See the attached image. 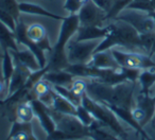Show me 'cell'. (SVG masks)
<instances>
[{
    "instance_id": "obj_1",
    "label": "cell",
    "mask_w": 155,
    "mask_h": 140,
    "mask_svg": "<svg viewBox=\"0 0 155 140\" xmlns=\"http://www.w3.org/2000/svg\"><path fill=\"white\" fill-rule=\"evenodd\" d=\"M136 83L124 81L116 85H106L96 80H91L87 82L86 93L91 99L106 106L133 109L135 106L134 93Z\"/></svg>"
},
{
    "instance_id": "obj_2",
    "label": "cell",
    "mask_w": 155,
    "mask_h": 140,
    "mask_svg": "<svg viewBox=\"0 0 155 140\" xmlns=\"http://www.w3.org/2000/svg\"><path fill=\"white\" fill-rule=\"evenodd\" d=\"M106 26L108 27V34L100 41L99 46L95 50V53L112 49L116 46L123 47L133 52H137V50L143 51L139 33L131 24L122 20L114 19V21Z\"/></svg>"
},
{
    "instance_id": "obj_3",
    "label": "cell",
    "mask_w": 155,
    "mask_h": 140,
    "mask_svg": "<svg viewBox=\"0 0 155 140\" xmlns=\"http://www.w3.org/2000/svg\"><path fill=\"white\" fill-rule=\"evenodd\" d=\"M80 27L78 15H69L64 18L61 27L58 39L52 50L50 51V57L47 63L48 71H56V70H64L69 66L67 60L66 47L71 37L77 33Z\"/></svg>"
},
{
    "instance_id": "obj_4",
    "label": "cell",
    "mask_w": 155,
    "mask_h": 140,
    "mask_svg": "<svg viewBox=\"0 0 155 140\" xmlns=\"http://www.w3.org/2000/svg\"><path fill=\"white\" fill-rule=\"evenodd\" d=\"M49 112L55 123V131L47 136L46 140H80L91 138V129L75 116L66 115L49 107Z\"/></svg>"
},
{
    "instance_id": "obj_5",
    "label": "cell",
    "mask_w": 155,
    "mask_h": 140,
    "mask_svg": "<svg viewBox=\"0 0 155 140\" xmlns=\"http://www.w3.org/2000/svg\"><path fill=\"white\" fill-rule=\"evenodd\" d=\"M82 105L91 112L94 118L103 123L104 125H106L117 137H119L121 140H129L127 132L119 122L118 117L107 106L91 99L86 93L82 97Z\"/></svg>"
},
{
    "instance_id": "obj_6",
    "label": "cell",
    "mask_w": 155,
    "mask_h": 140,
    "mask_svg": "<svg viewBox=\"0 0 155 140\" xmlns=\"http://www.w3.org/2000/svg\"><path fill=\"white\" fill-rule=\"evenodd\" d=\"M101 41L102 39L78 41L70 39L66 47L69 64H88Z\"/></svg>"
},
{
    "instance_id": "obj_7",
    "label": "cell",
    "mask_w": 155,
    "mask_h": 140,
    "mask_svg": "<svg viewBox=\"0 0 155 140\" xmlns=\"http://www.w3.org/2000/svg\"><path fill=\"white\" fill-rule=\"evenodd\" d=\"M112 53L114 55L118 65L123 68L138 69V70H146V69H154L155 62L150 55H146L139 52H124L121 50L112 48Z\"/></svg>"
},
{
    "instance_id": "obj_8",
    "label": "cell",
    "mask_w": 155,
    "mask_h": 140,
    "mask_svg": "<svg viewBox=\"0 0 155 140\" xmlns=\"http://www.w3.org/2000/svg\"><path fill=\"white\" fill-rule=\"evenodd\" d=\"M116 20H122L131 24L139 34L150 33L155 31V24L150 13L136 11V10L124 9L115 18Z\"/></svg>"
},
{
    "instance_id": "obj_9",
    "label": "cell",
    "mask_w": 155,
    "mask_h": 140,
    "mask_svg": "<svg viewBox=\"0 0 155 140\" xmlns=\"http://www.w3.org/2000/svg\"><path fill=\"white\" fill-rule=\"evenodd\" d=\"M132 115L142 127L151 122L155 116V101L153 97L139 93L135 100V106L132 109Z\"/></svg>"
},
{
    "instance_id": "obj_10",
    "label": "cell",
    "mask_w": 155,
    "mask_h": 140,
    "mask_svg": "<svg viewBox=\"0 0 155 140\" xmlns=\"http://www.w3.org/2000/svg\"><path fill=\"white\" fill-rule=\"evenodd\" d=\"M77 15L80 26L102 27L103 22L106 21V13L97 7L91 0L80 10Z\"/></svg>"
},
{
    "instance_id": "obj_11",
    "label": "cell",
    "mask_w": 155,
    "mask_h": 140,
    "mask_svg": "<svg viewBox=\"0 0 155 140\" xmlns=\"http://www.w3.org/2000/svg\"><path fill=\"white\" fill-rule=\"evenodd\" d=\"M14 34H15L16 41L24 45L30 51H32L34 55L36 56L41 68H45L48 63V60L46 58L45 55V51L39 46H37L36 44L28 38V36H27V26H25V24H22V22H17Z\"/></svg>"
},
{
    "instance_id": "obj_12",
    "label": "cell",
    "mask_w": 155,
    "mask_h": 140,
    "mask_svg": "<svg viewBox=\"0 0 155 140\" xmlns=\"http://www.w3.org/2000/svg\"><path fill=\"white\" fill-rule=\"evenodd\" d=\"M30 103L33 107V112H34L35 117L38 119L39 123H41L44 131L46 132L47 136L51 135L55 131L56 127H55V123H54L53 119H52L51 115H50L49 107L44 105L38 99L31 100Z\"/></svg>"
},
{
    "instance_id": "obj_13",
    "label": "cell",
    "mask_w": 155,
    "mask_h": 140,
    "mask_svg": "<svg viewBox=\"0 0 155 140\" xmlns=\"http://www.w3.org/2000/svg\"><path fill=\"white\" fill-rule=\"evenodd\" d=\"M14 65H15V69H14V72L12 74V78L10 80L9 88H8V93L9 96L14 93L15 91H17L19 88H21L26 82L28 81L29 77L31 76L33 71H31L30 69L24 65L21 62L17 60V58H14Z\"/></svg>"
},
{
    "instance_id": "obj_14",
    "label": "cell",
    "mask_w": 155,
    "mask_h": 140,
    "mask_svg": "<svg viewBox=\"0 0 155 140\" xmlns=\"http://www.w3.org/2000/svg\"><path fill=\"white\" fill-rule=\"evenodd\" d=\"M27 36L30 41L39 46L44 51L47 50L50 52L52 50L49 44L47 30L41 24H31L27 26Z\"/></svg>"
},
{
    "instance_id": "obj_15",
    "label": "cell",
    "mask_w": 155,
    "mask_h": 140,
    "mask_svg": "<svg viewBox=\"0 0 155 140\" xmlns=\"http://www.w3.org/2000/svg\"><path fill=\"white\" fill-rule=\"evenodd\" d=\"M5 140H37L33 133V127L31 123L14 121L10 134Z\"/></svg>"
},
{
    "instance_id": "obj_16",
    "label": "cell",
    "mask_w": 155,
    "mask_h": 140,
    "mask_svg": "<svg viewBox=\"0 0 155 140\" xmlns=\"http://www.w3.org/2000/svg\"><path fill=\"white\" fill-rule=\"evenodd\" d=\"M108 34V27H98V26H80L77 31L75 41H96L103 39Z\"/></svg>"
},
{
    "instance_id": "obj_17",
    "label": "cell",
    "mask_w": 155,
    "mask_h": 140,
    "mask_svg": "<svg viewBox=\"0 0 155 140\" xmlns=\"http://www.w3.org/2000/svg\"><path fill=\"white\" fill-rule=\"evenodd\" d=\"M89 66L96 67V68L102 69H118L120 66L116 62L114 55L112 53V50L108 49L105 51L96 52L94 53L91 62L88 63Z\"/></svg>"
},
{
    "instance_id": "obj_18",
    "label": "cell",
    "mask_w": 155,
    "mask_h": 140,
    "mask_svg": "<svg viewBox=\"0 0 155 140\" xmlns=\"http://www.w3.org/2000/svg\"><path fill=\"white\" fill-rule=\"evenodd\" d=\"M44 80L48 81L52 86H66L69 87L74 81L75 77L67 70H56V71H47L43 77Z\"/></svg>"
},
{
    "instance_id": "obj_19",
    "label": "cell",
    "mask_w": 155,
    "mask_h": 140,
    "mask_svg": "<svg viewBox=\"0 0 155 140\" xmlns=\"http://www.w3.org/2000/svg\"><path fill=\"white\" fill-rule=\"evenodd\" d=\"M88 127L91 129V138L93 140H121L106 125L97 119H95V121Z\"/></svg>"
},
{
    "instance_id": "obj_20",
    "label": "cell",
    "mask_w": 155,
    "mask_h": 140,
    "mask_svg": "<svg viewBox=\"0 0 155 140\" xmlns=\"http://www.w3.org/2000/svg\"><path fill=\"white\" fill-rule=\"evenodd\" d=\"M19 11L20 13L24 14H30V15H37L41 16V17H47L52 18L55 20H64L65 17L56 14L52 13L50 11H47L45 8L41 7L38 5H34V3H29V2H22L19 3Z\"/></svg>"
},
{
    "instance_id": "obj_21",
    "label": "cell",
    "mask_w": 155,
    "mask_h": 140,
    "mask_svg": "<svg viewBox=\"0 0 155 140\" xmlns=\"http://www.w3.org/2000/svg\"><path fill=\"white\" fill-rule=\"evenodd\" d=\"M10 52H11L12 56H13L14 58H17L19 62H21L24 65H26L31 71L34 72V71L39 70V69H41L38 64V60H37L36 56H35L34 53H33L32 51H30L29 49L22 50V51H19V50H17V51L10 50Z\"/></svg>"
},
{
    "instance_id": "obj_22",
    "label": "cell",
    "mask_w": 155,
    "mask_h": 140,
    "mask_svg": "<svg viewBox=\"0 0 155 140\" xmlns=\"http://www.w3.org/2000/svg\"><path fill=\"white\" fill-rule=\"evenodd\" d=\"M0 47H1L2 51L9 49L14 50V51L19 50L17 48L14 32L1 21H0Z\"/></svg>"
},
{
    "instance_id": "obj_23",
    "label": "cell",
    "mask_w": 155,
    "mask_h": 140,
    "mask_svg": "<svg viewBox=\"0 0 155 140\" xmlns=\"http://www.w3.org/2000/svg\"><path fill=\"white\" fill-rule=\"evenodd\" d=\"M51 108H53L54 110L58 112H62V114L72 115V116L77 117V106L56 93L54 96L53 104H52Z\"/></svg>"
},
{
    "instance_id": "obj_24",
    "label": "cell",
    "mask_w": 155,
    "mask_h": 140,
    "mask_svg": "<svg viewBox=\"0 0 155 140\" xmlns=\"http://www.w3.org/2000/svg\"><path fill=\"white\" fill-rule=\"evenodd\" d=\"M138 82L140 84V93L143 95H150V90L155 84V68L141 70L138 78Z\"/></svg>"
},
{
    "instance_id": "obj_25",
    "label": "cell",
    "mask_w": 155,
    "mask_h": 140,
    "mask_svg": "<svg viewBox=\"0 0 155 140\" xmlns=\"http://www.w3.org/2000/svg\"><path fill=\"white\" fill-rule=\"evenodd\" d=\"M3 52V57H2V65H1V69H2V77L5 80V86L9 88L10 80L12 78V74L15 69V65H14L13 56H12L11 52L9 50H5Z\"/></svg>"
},
{
    "instance_id": "obj_26",
    "label": "cell",
    "mask_w": 155,
    "mask_h": 140,
    "mask_svg": "<svg viewBox=\"0 0 155 140\" xmlns=\"http://www.w3.org/2000/svg\"><path fill=\"white\" fill-rule=\"evenodd\" d=\"M15 117L21 122L31 123L33 118L35 117L34 112H33V107L31 105L30 101H25L20 102L16 105L15 109Z\"/></svg>"
},
{
    "instance_id": "obj_27",
    "label": "cell",
    "mask_w": 155,
    "mask_h": 140,
    "mask_svg": "<svg viewBox=\"0 0 155 140\" xmlns=\"http://www.w3.org/2000/svg\"><path fill=\"white\" fill-rule=\"evenodd\" d=\"M52 88L54 89L56 93H58L60 96H62L63 98H65L66 100H68L69 102H71L72 104H74L75 106H79L82 104V98L81 97H78L75 93H73L71 91V89L69 87L66 86H52Z\"/></svg>"
},
{
    "instance_id": "obj_28",
    "label": "cell",
    "mask_w": 155,
    "mask_h": 140,
    "mask_svg": "<svg viewBox=\"0 0 155 140\" xmlns=\"http://www.w3.org/2000/svg\"><path fill=\"white\" fill-rule=\"evenodd\" d=\"M91 0H65L64 8L65 11L68 12L70 15H75L80 12V10L84 7L85 5L89 2Z\"/></svg>"
},
{
    "instance_id": "obj_29",
    "label": "cell",
    "mask_w": 155,
    "mask_h": 140,
    "mask_svg": "<svg viewBox=\"0 0 155 140\" xmlns=\"http://www.w3.org/2000/svg\"><path fill=\"white\" fill-rule=\"evenodd\" d=\"M0 9L9 12L15 18L16 21L18 22L20 11H19V5L16 2V0H0Z\"/></svg>"
},
{
    "instance_id": "obj_30",
    "label": "cell",
    "mask_w": 155,
    "mask_h": 140,
    "mask_svg": "<svg viewBox=\"0 0 155 140\" xmlns=\"http://www.w3.org/2000/svg\"><path fill=\"white\" fill-rule=\"evenodd\" d=\"M77 118L79 119L83 124L86 125V126H89V125L95 121V118H94V116L91 114V112H89L86 107H84L82 104L77 106Z\"/></svg>"
},
{
    "instance_id": "obj_31",
    "label": "cell",
    "mask_w": 155,
    "mask_h": 140,
    "mask_svg": "<svg viewBox=\"0 0 155 140\" xmlns=\"http://www.w3.org/2000/svg\"><path fill=\"white\" fill-rule=\"evenodd\" d=\"M125 9L136 10V11L146 12V13H151V12H153L150 0H132Z\"/></svg>"
},
{
    "instance_id": "obj_32",
    "label": "cell",
    "mask_w": 155,
    "mask_h": 140,
    "mask_svg": "<svg viewBox=\"0 0 155 140\" xmlns=\"http://www.w3.org/2000/svg\"><path fill=\"white\" fill-rule=\"evenodd\" d=\"M69 88L71 89L73 93L78 96V97H83L85 93H86L87 88V81L83 80L82 78H75L74 81L71 83V85L69 86Z\"/></svg>"
},
{
    "instance_id": "obj_33",
    "label": "cell",
    "mask_w": 155,
    "mask_h": 140,
    "mask_svg": "<svg viewBox=\"0 0 155 140\" xmlns=\"http://www.w3.org/2000/svg\"><path fill=\"white\" fill-rule=\"evenodd\" d=\"M51 88H52V85L50 84L48 81L44 80V79L41 78V80H38L34 84V86H33V93H34L35 97L39 98L41 96L47 93Z\"/></svg>"
},
{
    "instance_id": "obj_34",
    "label": "cell",
    "mask_w": 155,
    "mask_h": 140,
    "mask_svg": "<svg viewBox=\"0 0 155 140\" xmlns=\"http://www.w3.org/2000/svg\"><path fill=\"white\" fill-rule=\"evenodd\" d=\"M139 35H140V41H141V46L143 51L150 53L151 49H152V46L155 41V31L150 33H144V34H139Z\"/></svg>"
},
{
    "instance_id": "obj_35",
    "label": "cell",
    "mask_w": 155,
    "mask_h": 140,
    "mask_svg": "<svg viewBox=\"0 0 155 140\" xmlns=\"http://www.w3.org/2000/svg\"><path fill=\"white\" fill-rule=\"evenodd\" d=\"M0 21L3 22L7 27H9L13 32L15 31L16 24H17L16 19L9 13V12L5 11V10H2V9H0Z\"/></svg>"
},
{
    "instance_id": "obj_36",
    "label": "cell",
    "mask_w": 155,
    "mask_h": 140,
    "mask_svg": "<svg viewBox=\"0 0 155 140\" xmlns=\"http://www.w3.org/2000/svg\"><path fill=\"white\" fill-rule=\"evenodd\" d=\"M94 3H95L97 7H99L101 10H103L106 14L110 11V9L114 5L115 1L116 0H91Z\"/></svg>"
},
{
    "instance_id": "obj_37",
    "label": "cell",
    "mask_w": 155,
    "mask_h": 140,
    "mask_svg": "<svg viewBox=\"0 0 155 140\" xmlns=\"http://www.w3.org/2000/svg\"><path fill=\"white\" fill-rule=\"evenodd\" d=\"M5 89L8 90V87L5 86V80H3L2 73H1V74H0V95H2V93H5Z\"/></svg>"
},
{
    "instance_id": "obj_38",
    "label": "cell",
    "mask_w": 155,
    "mask_h": 140,
    "mask_svg": "<svg viewBox=\"0 0 155 140\" xmlns=\"http://www.w3.org/2000/svg\"><path fill=\"white\" fill-rule=\"evenodd\" d=\"M151 2V7H152V10L155 12V0H150Z\"/></svg>"
},
{
    "instance_id": "obj_39",
    "label": "cell",
    "mask_w": 155,
    "mask_h": 140,
    "mask_svg": "<svg viewBox=\"0 0 155 140\" xmlns=\"http://www.w3.org/2000/svg\"><path fill=\"white\" fill-rule=\"evenodd\" d=\"M150 15H151V17L153 18V20H154V24H155V12L153 11V12H151L150 13Z\"/></svg>"
},
{
    "instance_id": "obj_40",
    "label": "cell",
    "mask_w": 155,
    "mask_h": 140,
    "mask_svg": "<svg viewBox=\"0 0 155 140\" xmlns=\"http://www.w3.org/2000/svg\"><path fill=\"white\" fill-rule=\"evenodd\" d=\"M2 57H3V53H0V62H2Z\"/></svg>"
},
{
    "instance_id": "obj_41",
    "label": "cell",
    "mask_w": 155,
    "mask_h": 140,
    "mask_svg": "<svg viewBox=\"0 0 155 140\" xmlns=\"http://www.w3.org/2000/svg\"><path fill=\"white\" fill-rule=\"evenodd\" d=\"M140 140H147V139L143 137V136H140Z\"/></svg>"
},
{
    "instance_id": "obj_42",
    "label": "cell",
    "mask_w": 155,
    "mask_h": 140,
    "mask_svg": "<svg viewBox=\"0 0 155 140\" xmlns=\"http://www.w3.org/2000/svg\"><path fill=\"white\" fill-rule=\"evenodd\" d=\"M154 118H155V117H154ZM152 120H153V119H152ZM153 127H154V129H155V119H154V120H153Z\"/></svg>"
},
{
    "instance_id": "obj_43",
    "label": "cell",
    "mask_w": 155,
    "mask_h": 140,
    "mask_svg": "<svg viewBox=\"0 0 155 140\" xmlns=\"http://www.w3.org/2000/svg\"><path fill=\"white\" fill-rule=\"evenodd\" d=\"M80 140H93L91 138H85V139H80Z\"/></svg>"
},
{
    "instance_id": "obj_44",
    "label": "cell",
    "mask_w": 155,
    "mask_h": 140,
    "mask_svg": "<svg viewBox=\"0 0 155 140\" xmlns=\"http://www.w3.org/2000/svg\"><path fill=\"white\" fill-rule=\"evenodd\" d=\"M153 100H154V101H155V95L153 96Z\"/></svg>"
}]
</instances>
